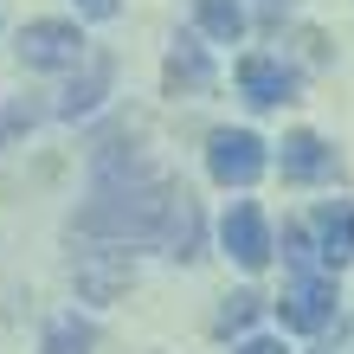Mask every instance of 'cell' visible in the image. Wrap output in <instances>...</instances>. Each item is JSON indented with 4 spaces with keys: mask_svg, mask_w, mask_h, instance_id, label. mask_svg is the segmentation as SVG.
I'll use <instances>...</instances> for the list:
<instances>
[{
    "mask_svg": "<svg viewBox=\"0 0 354 354\" xmlns=\"http://www.w3.org/2000/svg\"><path fill=\"white\" fill-rule=\"evenodd\" d=\"M200 239H206V225H200V200L187 194V187H174V200H168V219H161V252H168L174 264H194L200 258Z\"/></svg>",
    "mask_w": 354,
    "mask_h": 354,
    "instance_id": "9c48e42d",
    "label": "cell"
},
{
    "mask_svg": "<svg viewBox=\"0 0 354 354\" xmlns=\"http://www.w3.org/2000/svg\"><path fill=\"white\" fill-rule=\"evenodd\" d=\"M219 239H225V252H232L239 270H264L270 264V225L252 200H232L225 206V225H219Z\"/></svg>",
    "mask_w": 354,
    "mask_h": 354,
    "instance_id": "8992f818",
    "label": "cell"
},
{
    "mask_svg": "<svg viewBox=\"0 0 354 354\" xmlns=\"http://www.w3.org/2000/svg\"><path fill=\"white\" fill-rule=\"evenodd\" d=\"M309 245H316V264L322 270H342L354 258V200L316 206V219H309Z\"/></svg>",
    "mask_w": 354,
    "mask_h": 354,
    "instance_id": "52a82bcc",
    "label": "cell"
},
{
    "mask_svg": "<svg viewBox=\"0 0 354 354\" xmlns=\"http://www.w3.org/2000/svg\"><path fill=\"white\" fill-rule=\"evenodd\" d=\"M84 58V32L71 19H26L19 26V65L26 71H65Z\"/></svg>",
    "mask_w": 354,
    "mask_h": 354,
    "instance_id": "277c9868",
    "label": "cell"
},
{
    "mask_svg": "<svg viewBox=\"0 0 354 354\" xmlns=\"http://www.w3.org/2000/svg\"><path fill=\"white\" fill-rule=\"evenodd\" d=\"M232 354H290V348H283L277 335H245V342H239Z\"/></svg>",
    "mask_w": 354,
    "mask_h": 354,
    "instance_id": "ac0fdd59",
    "label": "cell"
},
{
    "mask_svg": "<svg viewBox=\"0 0 354 354\" xmlns=\"http://www.w3.org/2000/svg\"><path fill=\"white\" fill-rule=\"evenodd\" d=\"M161 84H168L174 97H194L213 84V65H206V52L194 46V39H174V52H168V71H161Z\"/></svg>",
    "mask_w": 354,
    "mask_h": 354,
    "instance_id": "8fae6325",
    "label": "cell"
},
{
    "mask_svg": "<svg viewBox=\"0 0 354 354\" xmlns=\"http://www.w3.org/2000/svg\"><path fill=\"white\" fill-rule=\"evenodd\" d=\"M19 129H32V110H26V103H13V110H0V142H7V136H19Z\"/></svg>",
    "mask_w": 354,
    "mask_h": 354,
    "instance_id": "e0dca14e",
    "label": "cell"
},
{
    "mask_svg": "<svg viewBox=\"0 0 354 354\" xmlns=\"http://www.w3.org/2000/svg\"><path fill=\"white\" fill-rule=\"evenodd\" d=\"M270 309H277V322L290 328V335H322V328L335 322V309H342L335 270H297Z\"/></svg>",
    "mask_w": 354,
    "mask_h": 354,
    "instance_id": "7a4b0ae2",
    "label": "cell"
},
{
    "mask_svg": "<svg viewBox=\"0 0 354 354\" xmlns=\"http://www.w3.org/2000/svg\"><path fill=\"white\" fill-rule=\"evenodd\" d=\"M264 309H270V303L258 297V290H232V297L219 303V316H213V335H245V328H252Z\"/></svg>",
    "mask_w": 354,
    "mask_h": 354,
    "instance_id": "5bb4252c",
    "label": "cell"
},
{
    "mask_svg": "<svg viewBox=\"0 0 354 354\" xmlns=\"http://www.w3.org/2000/svg\"><path fill=\"white\" fill-rule=\"evenodd\" d=\"M200 26L219 39V46H232L245 32V0H200Z\"/></svg>",
    "mask_w": 354,
    "mask_h": 354,
    "instance_id": "9a60e30c",
    "label": "cell"
},
{
    "mask_svg": "<svg viewBox=\"0 0 354 354\" xmlns=\"http://www.w3.org/2000/svg\"><path fill=\"white\" fill-rule=\"evenodd\" d=\"M174 180L142 168L136 155H103L97 161V194L91 206H77L71 239H97V245H155L161 219H168Z\"/></svg>",
    "mask_w": 354,
    "mask_h": 354,
    "instance_id": "6da1fadb",
    "label": "cell"
},
{
    "mask_svg": "<svg viewBox=\"0 0 354 354\" xmlns=\"http://www.w3.org/2000/svg\"><path fill=\"white\" fill-rule=\"evenodd\" d=\"M77 7H84L91 19H110V13H116V0H77Z\"/></svg>",
    "mask_w": 354,
    "mask_h": 354,
    "instance_id": "d6986e66",
    "label": "cell"
},
{
    "mask_svg": "<svg viewBox=\"0 0 354 354\" xmlns=\"http://www.w3.org/2000/svg\"><path fill=\"white\" fill-rule=\"evenodd\" d=\"M283 264L290 270H322L316 264V245H309V225H283Z\"/></svg>",
    "mask_w": 354,
    "mask_h": 354,
    "instance_id": "2e32d148",
    "label": "cell"
},
{
    "mask_svg": "<svg viewBox=\"0 0 354 354\" xmlns=\"http://www.w3.org/2000/svg\"><path fill=\"white\" fill-rule=\"evenodd\" d=\"M239 91H245V103L270 110V103H290V97H297V71H290L283 58L252 52V58H239Z\"/></svg>",
    "mask_w": 354,
    "mask_h": 354,
    "instance_id": "ba28073f",
    "label": "cell"
},
{
    "mask_svg": "<svg viewBox=\"0 0 354 354\" xmlns=\"http://www.w3.org/2000/svg\"><path fill=\"white\" fill-rule=\"evenodd\" d=\"M290 7V0H264V26H277V13Z\"/></svg>",
    "mask_w": 354,
    "mask_h": 354,
    "instance_id": "ffe728a7",
    "label": "cell"
},
{
    "mask_svg": "<svg viewBox=\"0 0 354 354\" xmlns=\"http://www.w3.org/2000/svg\"><path fill=\"white\" fill-rule=\"evenodd\" d=\"M39 354H97V328L84 316H58L39 342Z\"/></svg>",
    "mask_w": 354,
    "mask_h": 354,
    "instance_id": "4fadbf2b",
    "label": "cell"
},
{
    "mask_svg": "<svg viewBox=\"0 0 354 354\" xmlns=\"http://www.w3.org/2000/svg\"><path fill=\"white\" fill-rule=\"evenodd\" d=\"M277 168H283V180H328L335 174V149H328L316 129H297V136H283Z\"/></svg>",
    "mask_w": 354,
    "mask_h": 354,
    "instance_id": "30bf717a",
    "label": "cell"
},
{
    "mask_svg": "<svg viewBox=\"0 0 354 354\" xmlns=\"http://www.w3.org/2000/svg\"><path fill=\"white\" fill-rule=\"evenodd\" d=\"M71 283H77L84 303H116V297H129V283H136V258L122 252V245H91V252L71 258Z\"/></svg>",
    "mask_w": 354,
    "mask_h": 354,
    "instance_id": "3957f363",
    "label": "cell"
},
{
    "mask_svg": "<svg viewBox=\"0 0 354 354\" xmlns=\"http://www.w3.org/2000/svg\"><path fill=\"white\" fill-rule=\"evenodd\" d=\"M103 91H110V58L91 52L84 58V77H71L65 97H58V116H91L97 103H103Z\"/></svg>",
    "mask_w": 354,
    "mask_h": 354,
    "instance_id": "7c38bea8",
    "label": "cell"
},
{
    "mask_svg": "<svg viewBox=\"0 0 354 354\" xmlns=\"http://www.w3.org/2000/svg\"><path fill=\"white\" fill-rule=\"evenodd\" d=\"M206 168H213L219 187H252L264 174V142L252 129H213V142H206Z\"/></svg>",
    "mask_w": 354,
    "mask_h": 354,
    "instance_id": "5b68a950",
    "label": "cell"
}]
</instances>
